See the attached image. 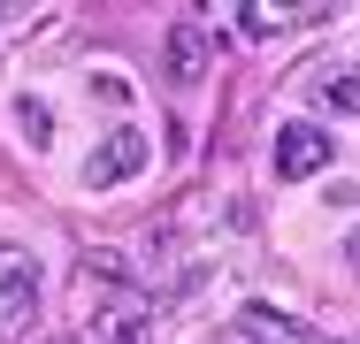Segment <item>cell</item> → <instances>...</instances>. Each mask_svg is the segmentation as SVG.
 <instances>
[{
	"label": "cell",
	"mask_w": 360,
	"mask_h": 344,
	"mask_svg": "<svg viewBox=\"0 0 360 344\" xmlns=\"http://www.w3.org/2000/svg\"><path fill=\"white\" fill-rule=\"evenodd\" d=\"M84 306H92L84 344H146V298L123 283V275L108 283V268H100V260L84 268Z\"/></svg>",
	"instance_id": "1"
},
{
	"label": "cell",
	"mask_w": 360,
	"mask_h": 344,
	"mask_svg": "<svg viewBox=\"0 0 360 344\" xmlns=\"http://www.w3.org/2000/svg\"><path fill=\"white\" fill-rule=\"evenodd\" d=\"M39 314H46V268L23 245H0V344L31 337Z\"/></svg>",
	"instance_id": "2"
},
{
	"label": "cell",
	"mask_w": 360,
	"mask_h": 344,
	"mask_svg": "<svg viewBox=\"0 0 360 344\" xmlns=\"http://www.w3.org/2000/svg\"><path fill=\"white\" fill-rule=\"evenodd\" d=\"M330 161H338V145H330V131H322V123H284V131H276V168H284L291 184L322 176Z\"/></svg>",
	"instance_id": "3"
},
{
	"label": "cell",
	"mask_w": 360,
	"mask_h": 344,
	"mask_svg": "<svg viewBox=\"0 0 360 344\" xmlns=\"http://www.w3.org/2000/svg\"><path fill=\"white\" fill-rule=\"evenodd\" d=\"M139 168H146V131H131V123H123L115 138H100V145H92L84 184H92V192H108V184H131Z\"/></svg>",
	"instance_id": "4"
},
{
	"label": "cell",
	"mask_w": 360,
	"mask_h": 344,
	"mask_svg": "<svg viewBox=\"0 0 360 344\" xmlns=\"http://www.w3.org/2000/svg\"><path fill=\"white\" fill-rule=\"evenodd\" d=\"M230 344H322V337H314V329H299V322L276 314V306H238Z\"/></svg>",
	"instance_id": "5"
},
{
	"label": "cell",
	"mask_w": 360,
	"mask_h": 344,
	"mask_svg": "<svg viewBox=\"0 0 360 344\" xmlns=\"http://www.w3.org/2000/svg\"><path fill=\"white\" fill-rule=\"evenodd\" d=\"M307 107H322V115H360V62L314 69V77H307Z\"/></svg>",
	"instance_id": "6"
},
{
	"label": "cell",
	"mask_w": 360,
	"mask_h": 344,
	"mask_svg": "<svg viewBox=\"0 0 360 344\" xmlns=\"http://www.w3.org/2000/svg\"><path fill=\"white\" fill-rule=\"evenodd\" d=\"M161 69H169V84H200V69H207V39H200V23H169Z\"/></svg>",
	"instance_id": "7"
},
{
	"label": "cell",
	"mask_w": 360,
	"mask_h": 344,
	"mask_svg": "<svg viewBox=\"0 0 360 344\" xmlns=\"http://www.w3.org/2000/svg\"><path fill=\"white\" fill-rule=\"evenodd\" d=\"M230 23H238V31H253V39H276V31H299L307 15H291V8H238Z\"/></svg>",
	"instance_id": "8"
},
{
	"label": "cell",
	"mask_w": 360,
	"mask_h": 344,
	"mask_svg": "<svg viewBox=\"0 0 360 344\" xmlns=\"http://www.w3.org/2000/svg\"><path fill=\"white\" fill-rule=\"evenodd\" d=\"M92 92L115 100V107H131V77H123V69H92Z\"/></svg>",
	"instance_id": "9"
},
{
	"label": "cell",
	"mask_w": 360,
	"mask_h": 344,
	"mask_svg": "<svg viewBox=\"0 0 360 344\" xmlns=\"http://www.w3.org/2000/svg\"><path fill=\"white\" fill-rule=\"evenodd\" d=\"M345 260H353V268H360V237H353V245H345Z\"/></svg>",
	"instance_id": "10"
}]
</instances>
